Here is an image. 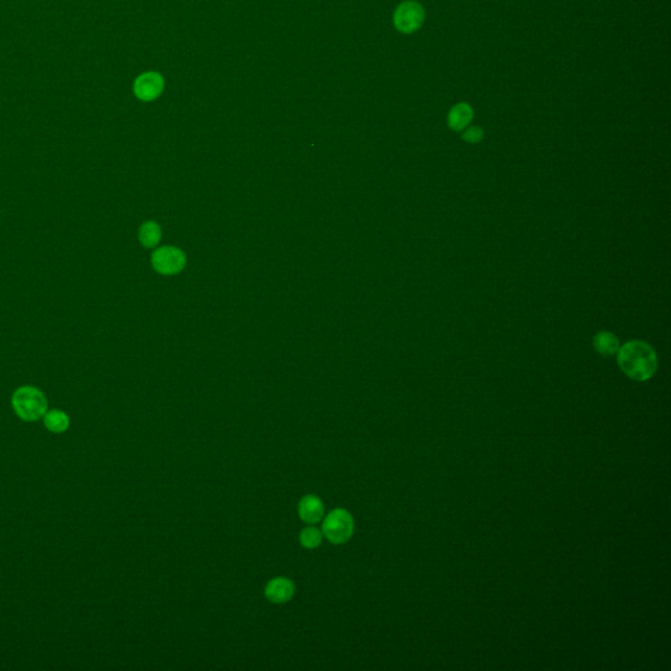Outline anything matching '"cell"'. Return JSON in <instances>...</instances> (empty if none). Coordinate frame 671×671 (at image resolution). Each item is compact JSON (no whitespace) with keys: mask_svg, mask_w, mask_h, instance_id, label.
<instances>
[{"mask_svg":"<svg viewBox=\"0 0 671 671\" xmlns=\"http://www.w3.org/2000/svg\"><path fill=\"white\" fill-rule=\"evenodd\" d=\"M593 345H594V349L597 353H600L601 355H606V357L614 355L620 348L619 338L614 333L606 332V331L594 336Z\"/></svg>","mask_w":671,"mask_h":671,"instance_id":"30bf717a","label":"cell"},{"mask_svg":"<svg viewBox=\"0 0 671 671\" xmlns=\"http://www.w3.org/2000/svg\"><path fill=\"white\" fill-rule=\"evenodd\" d=\"M617 364L627 377L645 382L657 371V354L644 341H629L617 350Z\"/></svg>","mask_w":671,"mask_h":671,"instance_id":"6da1fadb","label":"cell"},{"mask_svg":"<svg viewBox=\"0 0 671 671\" xmlns=\"http://www.w3.org/2000/svg\"><path fill=\"white\" fill-rule=\"evenodd\" d=\"M474 120V109L467 102H459L454 105L448 116V127L454 131H461L467 129Z\"/></svg>","mask_w":671,"mask_h":671,"instance_id":"9c48e42d","label":"cell"},{"mask_svg":"<svg viewBox=\"0 0 671 671\" xmlns=\"http://www.w3.org/2000/svg\"><path fill=\"white\" fill-rule=\"evenodd\" d=\"M43 424L47 428V430L52 433H63L70 426V419L65 412L59 409H53L45 413Z\"/></svg>","mask_w":671,"mask_h":671,"instance_id":"8fae6325","label":"cell"},{"mask_svg":"<svg viewBox=\"0 0 671 671\" xmlns=\"http://www.w3.org/2000/svg\"><path fill=\"white\" fill-rule=\"evenodd\" d=\"M164 91V78L156 71L143 72L134 82V95L142 101H153Z\"/></svg>","mask_w":671,"mask_h":671,"instance_id":"5b68a950","label":"cell"},{"mask_svg":"<svg viewBox=\"0 0 671 671\" xmlns=\"http://www.w3.org/2000/svg\"><path fill=\"white\" fill-rule=\"evenodd\" d=\"M185 265V256L180 250L173 247H163L154 252L153 266L162 274L179 273Z\"/></svg>","mask_w":671,"mask_h":671,"instance_id":"8992f818","label":"cell"},{"mask_svg":"<svg viewBox=\"0 0 671 671\" xmlns=\"http://www.w3.org/2000/svg\"><path fill=\"white\" fill-rule=\"evenodd\" d=\"M295 594V585L293 581L286 577H276L267 582L265 587V597L273 603H286L292 601Z\"/></svg>","mask_w":671,"mask_h":671,"instance_id":"52a82bcc","label":"cell"},{"mask_svg":"<svg viewBox=\"0 0 671 671\" xmlns=\"http://www.w3.org/2000/svg\"><path fill=\"white\" fill-rule=\"evenodd\" d=\"M461 138H463L464 142H467V143H478L480 140L484 138V131L478 126H472V127L465 129V131L463 133Z\"/></svg>","mask_w":671,"mask_h":671,"instance_id":"5bb4252c","label":"cell"},{"mask_svg":"<svg viewBox=\"0 0 671 671\" xmlns=\"http://www.w3.org/2000/svg\"><path fill=\"white\" fill-rule=\"evenodd\" d=\"M298 513L303 522L308 525H315L324 517V505L318 496L307 494L298 505Z\"/></svg>","mask_w":671,"mask_h":671,"instance_id":"ba28073f","label":"cell"},{"mask_svg":"<svg viewBox=\"0 0 671 671\" xmlns=\"http://www.w3.org/2000/svg\"><path fill=\"white\" fill-rule=\"evenodd\" d=\"M322 535L333 544H344L353 536L354 519L348 510L335 509L322 520Z\"/></svg>","mask_w":671,"mask_h":671,"instance_id":"3957f363","label":"cell"},{"mask_svg":"<svg viewBox=\"0 0 671 671\" xmlns=\"http://www.w3.org/2000/svg\"><path fill=\"white\" fill-rule=\"evenodd\" d=\"M425 21L424 7L413 0L403 1L393 12V25L403 34L417 32Z\"/></svg>","mask_w":671,"mask_h":671,"instance_id":"277c9868","label":"cell"},{"mask_svg":"<svg viewBox=\"0 0 671 671\" xmlns=\"http://www.w3.org/2000/svg\"><path fill=\"white\" fill-rule=\"evenodd\" d=\"M12 406L16 415L24 421H37L47 412V400L38 388L23 386L12 395Z\"/></svg>","mask_w":671,"mask_h":671,"instance_id":"7a4b0ae2","label":"cell"},{"mask_svg":"<svg viewBox=\"0 0 671 671\" xmlns=\"http://www.w3.org/2000/svg\"><path fill=\"white\" fill-rule=\"evenodd\" d=\"M322 540V532L316 527H306L299 535V542L307 549L318 548Z\"/></svg>","mask_w":671,"mask_h":671,"instance_id":"4fadbf2b","label":"cell"},{"mask_svg":"<svg viewBox=\"0 0 671 671\" xmlns=\"http://www.w3.org/2000/svg\"><path fill=\"white\" fill-rule=\"evenodd\" d=\"M140 243L147 248L155 247L160 240L159 226L154 222H147V223L143 224L140 230Z\"/></svg>","mask_w":671,"mask_h":671,"instance_id":"7c38bea8","label":"cell"}]
</instances>
